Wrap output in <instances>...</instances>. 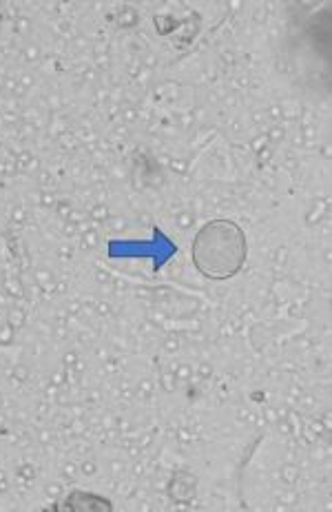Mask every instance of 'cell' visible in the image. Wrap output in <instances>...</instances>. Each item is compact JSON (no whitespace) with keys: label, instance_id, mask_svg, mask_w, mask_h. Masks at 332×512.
<instances>
[{"label":"cell","instance_id":"cell-1","mask_svg":"<svg viewBox=\"0 0 332 512\" xmlns=\"http://www.w3.org/2000/svg\"><path fill=\"white\" fill-rule=\"evenodd\" d=\"M193 264L204 278L228 280L244 269L248 258L246 233L237 222L211 220L195 233Z\"/></svg>","mask_w":332,"mask_h":512},{"label":"cell","instance_id":"cell-2","mask_svg":"<svg viewBox=\"0 0 332 512\" xmlns=\"http://www.w3.org/2000/svg\"><path fill=\"white\" fill-rule=\"evenodd\" d=\"M69 510H111V504L107 499L85 495V493H74L67 499Z\"/></svg>","mask_w":332,"mask_h":512}]
</instances>
